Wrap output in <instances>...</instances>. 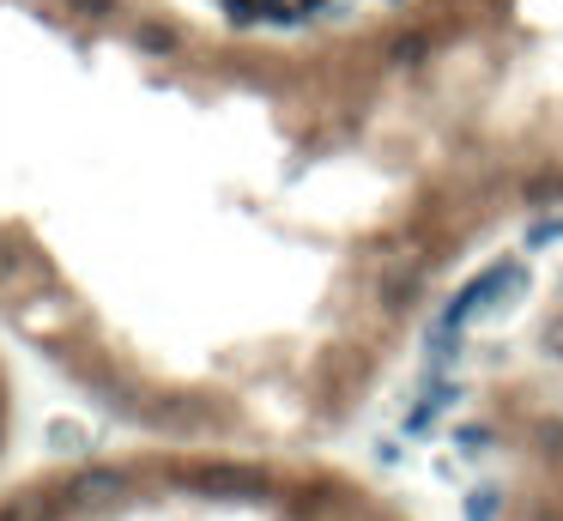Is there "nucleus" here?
I'll return each mask as SVG.
<instances>
[{"mask_svg": "<svg viewBox=\"0 0 563 521\" xmlns=\"http://www.w3.org/2000/svg\"><path fill=\"white\" fill-rule=\"evenodd\" d=\"M121 491H128V473L121 467H85V473H73L67 479V491H61V509H109V503H121Z\"/></svg>", "mask_w": 563, "mask_h": 521, "instance_id": "1", "label": "nucleus"}, {"mask_svg": "<svg viewBox=\"0 0 563 521\" xmlns=\"http://www.w3.org/2000/svg\"><path fill=\"white\" fill-rule=\"evenodd\" d=\"M195 491H207V497H261L267 473H255V467H200Z\"/></svg>", "mask_w": 563, "mask_h": 521, "instance_id": "2", "label": "nucleus"}, {"mask_svg": "<svg viewBox=\"0 0 563 521\" xmlns=\"http://www.w3.org/2000/svg\"><path fill=\"white\" fill-rule=\"evenodd\" d=\"M55 516H61V497L49 491H19L0 503V521H55Z\"/></svg>", "mask_w": 563, "mask_h": 521, "instance_id": "3", "label": "nucleus"}, {"mask_svg": "<svg viewBox=\"0 0 563 521\" xmlns=\"http://www.w3.org/2000/svg\"><path fill=\"white\" fill-rule=\"evenodd\" d=\"M140 49L145 55H171L176 49V31L171 25H140Z\"/></svg>", "mask_w": 563, "mask_h": 521, "instance_id": "4", "label": "nucleus"}, {"mask_svg": "<svg viewBox=\"0 0 563 521\" xmlns=\"http://www.w3.org/2000/svg\"><path fill=\"white\" fill-rule=\"evenodd\" d=\"M455 443H460V455H485V449H491V430L460 425V430H455Z\"/></svg>", "mask_w": 563, "mask_h": 521, "instance_id": "5", "label": "nucleus"}, {"mask_svg": "<svg viewBox=\"0 0 563 521\" xmlns=\"http://www.w3.org/2000/svg\"><path fill=\"white\" fill-rule=\"evenodd\" d=\"M67 7H73L79 19H116L121 0H67Z\"/></svg>", "mask_w": 563, "mask_h": 521, "instance_id": "6", "label": "nucleus"}, {"mask_svg": "<svg viewBox=\"0 0 563 521\" xmlns=\"http://www.w3.org/2000/svg\"><path fill=\"white\" fill-rule=\"evenodd\" d=\"M497 516V491H472L467 497V521H491Z\"/></svg>", "mask_w": 563, "mask_h": 521, "instance_id": "7", "label": "nucleus"}, {"mask_svg": "<svg viewBox=\"0 0 563 521\" xmlns=\"http://www.w3.org/2000/svg\"><path fill=\"white\" fill-rule=\"evenodd\" d=\"M224 13H231V25H255L261 19V0H224Z\"/></svg>", "mask_w": 563, "mask_h": 521, "instance_id": "8", "label": "nucleus"}, {"mask_svg": "<svg viewBox=\"0 0 563 521\" xmlns=\"http://www.w3.org/2000/svg\"><path fill=\"white\" fill-rule=\"evenodd\" d=\"M558 236H563V219H551V224H539V231L527 236V248H546V243H558Z\"/></svg>", "mask_w": 563, "mask_h": 521, "instance_id": "9", "label": "nucleus"}, {"mask_svg": "<svg viewBox=\"0 0 563 521\" xmlns=\"http://www.w3.org/2000/svg\"><path fill=\"white\" fill-rule=\"evenodd\" d=\"M419 55H424V37H400V43H394V61H419Z\"/></svg>", "mask_w": 563, "mask_h": 521, "instance_id": "10", "label": "nucleus"}]
</instances>
